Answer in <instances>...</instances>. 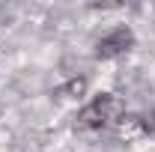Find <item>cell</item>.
I'll return each mask as SVG.
<instances>
[{"mask_svg":"<svg viewBox=\"0 0 155 152\" xmlns=\"http://www.w3.org/2000/svg\"><path fill=\"white\" fill-rule=\"evenodd\" d=\"M134 48V33L131 27H116L110 30L107 36H101L96 42V57L98 60H114V57H122Z\"/></svg>","mask_w":155,"mask_h":152,"instance_id":"cell-1","label":"cell"},{"mask_svg":"<svg viewBox=\"0 0 155 152\" xmlns=\"http://www.w3.org/2000/svg\"><path fill=\"white\" fill-rule=\"evenodd\" d=\"M90 104L96 107V114L101 116L104 125H116V122L125 116V101H122L119 95H114V93H98Z\"/></svg>","mask_w":155,"mask_h":152,"instance_id":"cell-2","label":"cell"},{"mask_svg":"<svg viewBox=\"0 0 155 152\" xmlns=\"http://www.w3.org/2000/svg\"><path fill=\"white\" fill-rule=\"evenodd\" d=\"M140 134H146L143 128V116H134V114H125L119 122H116V137H122V140H134Z\"/></svg>","mask_w":155,"mask_h":152,"instance_id":"cell-3","label":"cell"},{"mask_svg":"<svg viewBox=\"0 0 155 152\" xmlns=\"http://www.w3.org/2000/svg\"><path fill=\"white\" fill-rule=\"evenodd\" d=\"M78 125H81V128H90V131L104 128V122H101V116L96 114V107H93V104L81 107V114H78Z\"/></svg>","mask_w":155,"mask_h":152,"instance_id":"cell-4","label":"cell"},{"mask_svg":"<svg viewBox=\"0 0 155 152\" xmlns=\"http://www.w3.org/2000/svg\"><path fill=\"white\" fill-rule=\"evenodd\" d=\"M87 93V78H72L66 87H60V95H72V98H78V95Z\"/></svg>","mask_w":155,"mask_h":152,"instance_id":"cell-5","label":"cell"}]
</instances>
